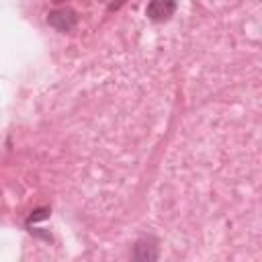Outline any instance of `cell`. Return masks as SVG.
I'll list each match as a JSON object with an SVG mask.
<instances>
[{"label":"cell","instance_id":"6da1fadb","mask_svg":"<svg viewBox=\"0 0 262 262\" xmlns=\"http://www.w3.org/2000/svg\"><path fill=\"white\" fill-rule=\"evenodd\" d=\"M176 12V0H151L145 8V14L154 23H164Z\"/></svg>","mask_w":262,"mask_h":262},{"label":"cell","instance_id":"7a4b0ae2","mask_svg":"<svg viewBox=\"0 0 262 262\" xmlns=\"http://www.w3.org/2000/svg\"><path fill=\"white\" fill-rule=\"evenodd\" d=\"M47 23L57 31H72L76 27V23H78V16H76V12L72 8H57V10L49 12Z\"/></svg>","mask_w":262,"mask_h":262},{"label":"cell","instance_id":"3957f363","mask_svg":"<svg viewBox=\"0 0 262 262\" xmlns=\"http://www.w3.org/2000/svg\"><path fill=\"white\" fill-rule=\"evenodd\" d=\"M131 256H133V260H139V262H154V260H158V244H156V239L143 237V239L135 242Z\"/></svg>","mask_w":262,"mask_h":262},{"label":"cell","instance_id":"277c9868","mask_svg":"<svg viewBox=\"0 0 262 262\" xmlns=\"http://www.w3.org/2000/svg\"><path fill=\"white\" fill-rule=\"evenodd\" d=\"M45 217H49V209H47V207L35 209V211L31 213V217H29V223H31V221H39V219H45Z\"/></svg>","mask_w":262,"mask_h":262}]
</instances>
